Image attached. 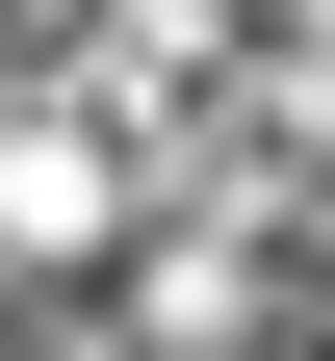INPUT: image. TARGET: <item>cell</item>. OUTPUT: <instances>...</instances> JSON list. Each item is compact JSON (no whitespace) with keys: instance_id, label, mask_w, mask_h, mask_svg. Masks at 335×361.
I'll list each match as a JSON object with an SVG mask.
<instances>
[{"instance_id":"obj_1","label":"cell","mask_w":335,"mask_h":361,"mask_svg":"<svg viewBox=\"0 0 335 361\" xmlns=\"http://www.w3.org/2000/svg\"><path fill=\"white\" fill-rule=\"evenodd\" d=\"M129 336L155 361H258V233H155L129 258Z\"/></svg>"}]
</instances>
